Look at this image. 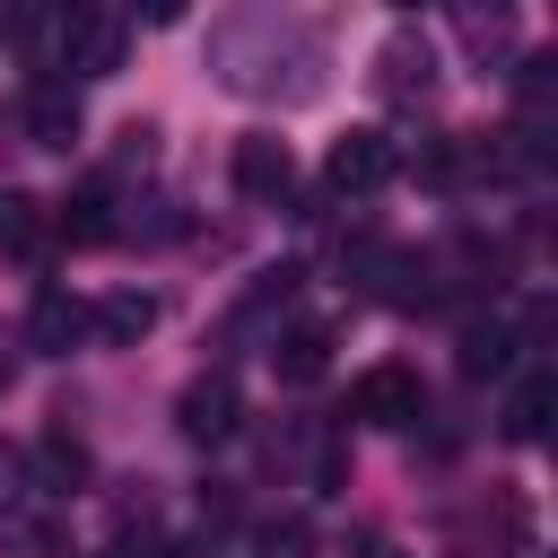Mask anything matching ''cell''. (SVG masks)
Segmentation results:
<instances>
[{
  "mask_svg": "<svg viewBox=\"0 0 558 558\" xmlns=\"http://www.w3.org/2000/svg\"><path fill=\"white\" fill-rule=\"evenodd\" d=\"M384 174H392V140H384V131H349V140L331 148V183H340V192H375Z\"/></svg>",
  "mask_w": 558,
  "mask_h": 558,
  "instance_id": "obj_1",
  "label": "cell"
},
{
  "mask_svg": "<svg viewBox=\"0 0 558 558\" xmlns=\"http://www.w3.org/2000/svg\"><path fill=\"white\" fill-rule=\"evenodd\" d=\"M357 418H375V427L418 418V375H410V366H375V375L357 384Z\"/></svg>",
  "mask_w": 558,
  "mask_h": 558,
  "instance_id": "obj_2",
  "label": "cell"
},
{
  "mask_svg": "<svg viewBox=\"0 0 558 558\" xmlns=\"http://www.w3.org/2000/svg\"><path fill=\"white\" fill-rule=\"evenodd\" d=\"M235 183H244L253 201H279V192H288V148H279V140H244V148H235Z\"/></svg>",
  "mask_w": 558,
  "mask_h": 558,
  "instance_id": "obj_3",
  "label": "cell"
},
{
  "mask_svg": "<svg viewBox=\"0 0 558 558\" xmlns=\"http://www.w3.org/2000/svg\"><path fill=\"white\" fill-rule=\"evenodd\" d=\"M183 427H192V436H227V427H235V392H227V384H192V392H183Z\"/></svg>",
  "mask_w": 558,
  "mask_h": 558,
  "instance_id": "obj_4",
  "label": "cell"
},
{
  "mask_svg": "<svg viewBox=\"0 0 558 558\" xmlns=\"http://www.w3.org/2000/svg\"><path fill=\"white\" fill-rule=\"evenodd\" d=\"M35 235H44L35 201L26 192H0V253H35Z\"/></svg>",
  "mask_w": 558,
  "mask_h": 558,
  "instance_id": "obj_5",
  "label": "cell"
},
{
  "mask_svg": "<svg viewBox=\"0 0 558 558\" xmlns=\"http://www.w3.org/2000/svg\"><path fill=\"white\" fill-rule=\"evenodd\" d=\"M26 122H35V140H44V148H70V122H78V113L61 105V87H35V105H26Z\"/></svg>",
  "mask_w": 558,
  "mask_h": 558,
  "instance_id": "obj_6",
  "label": "cell"
},
{
  "mask_svg": "<svg viewBox=\"0 0 558 558\" xmlns=\"http://www.w3.org/2000/svg\"><path fill=\"white\" fill-rule=\"evenodd\" d=\"M61 235H70V244H105V235H113V218H105V192H78V201L61 209Z\"/></svg>",
  "mask_w": 558,
  "mask_h": 558,
  "instance_id": "obj_7",
  "label": "cell"
},
{
  "mask_svg": "<svg viewBox=\"0 0 558 558\" xmlns=\"http://www.w3.org/2000/svg\"><path fill=\"white\" fill-rule=\"evenodd\" d=\"M70 331H78V305H70V296H44V305H35V340H44V349H61Z\"/></svg>",
  "mask_w": 558,
  "mask_h": 558,
  "instance_id": "obj_8",
  "label": "cell"
},
{
  "mask_svg": "<svg viewBox=\"0 0 558 558\" xmlns=\"http://www.w3.org/2000/svg\"><path fill=\"white\" fill-rule=\"evenodd\" d=\"M148 323H157V305H148V296H105V331H122V340H131V331H148Z\"/></svg>",
  "mask_w": 558,
  "mask_h": 558,
  "instance_id": "obj_9",
  "label": "cell"
},
{
  "mask_svg": "<svg viewBox=\"0 0 558 558\" xmlns=\"http://www.w3.org/2000/svg\"><path fill=\"white\" fill-rule=\"evenodd\" d=\"M323 349H331V340H323V331H296V340H288V357H279V366H288V375H296V384H314V375H323Z\"/></svg>",
  "mask_w": 558,
  "mask_h": 558,
  "instance_id": "obj_10",
  "label": "cell"
},
{
  "mask_svg": "<svg viewBox=\"0 0 558 558\" xmlns=\"http://www.w3.org/2000/svg\"><path fill=\"white\" fill-rule=\"evenodd\" d=\"M541 410H549V384L532 375V384L514 392V410H506V427H514V436H541Z\"/></svg>",
  "mask_w": 558,
  "mask_h": 558,
  "instance_id": "obj_11",
  "label": "cell"
}]
</instances>
